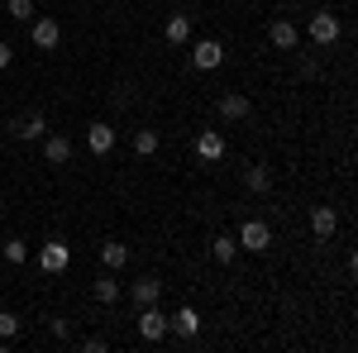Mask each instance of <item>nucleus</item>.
Wrapping results in <instances>:
<instances>
[{
	"label": "nucleus",
	"mask_w": 358,
	"mask_h": 353,
	"mask_svg": "<svg viewBox=\"0 0 358 353\" xmlns=\"http://www.w3.org/2000/svg\"><path fill=\"white\" fill-rule=\"evenodd\" d=\"M310 38H315L320 48H330L334 38H339V15H330V10H315V15H310Z\"/></svg>",
	"instance_id": "obj_5"
},
{
	"label": "nucleus",
	"mask_w": 358,
	"mask_h": 353,
	"mask_svg": "<svg viewBox=\"0 0 358 353\" xmlns=\"http://www.w3.org/2000/svg\"><path fill=\"white\" fill-rule=\"evenodd\" d=\"M20 334V315L15 310H0V339H15Z\"/></svg>",
	"instance_id": "obj_24"
},
{
	"label": "nucleus",
	"mask_w": 358,
	"mask_h": 353,
	"mask_svg": "<svg viewBox=\"0 0 358 353\" xmlns=\"http://www.w3.org/2000/svg\"><path fill=\"white\" fill-rule=\"evenodd\" d=\"M0 253H5V263H24V258H29V244H24V239H10Z\"/></svg>",
	"instance_id": "obj_22"
},
{
	"label": "nucleus",
	"mask_w": 358,
	"mask_h": 353,
	"mask_svg": "<svg viewBox=\"0 0 358 353\" xmlns=\"http://www.w3.org/2000/svg\"><path fill=\"white\" fill-rule=\"evenodd\" d=\"M196 158H201V163H220L224 158V134L220 129H201V134H196Z\"/></svg>",
	"instance_id": "obj_7"
},
{
	"label": "nucleus",
	"mask_w": 358,
	"mask_h": 353,
	"mask_svg": "<svg viewBox=\"0 0 358 353\" xmlns=\"http://www.w3.org/2000/svg\"><path fill=\"white\" fill-rule=\"evenodd\" d=\"M67 263H72V248L62 244V239H48V244L38 248V268L43 272H67Z\"/></svg>",
	"instance_id": "obj_4"
},
{
	"label": "nucleus",
	"mask_w": 358,
	"mask_h": 353,
	"mask_svg": "<svg viewBox=\"0 0 358 353\" xmlns=\"http://www.w3.org/2000/svg\"><path fill=\"white\" fill-rule=\"evenodd\" d=\"M86 148H91L96 158H106V153L115 148V129H110V124H101V120H96V124L86 129Z\"/></svg>",
	"instance_id": "obj_10"
},
{
	"label": "nucleus",
	"mask_w": 358,
	"mask_h": 353,
	"mask_svg": "<svg viewBox=\"0 0 358 353\" xmlns=\"http://www.w3.org/2000/svg\"><path fill=\"white\" fill-rule=\"evenodd\" d=\"M163 38L172 43V48H182V43L192 38V15H167V24H163Z\"/></svg>",
	"instance_id": "obj_12"
},
{
	"label": "nucleus",
	"mask_w": 358,
	"mask_h": 353,
	"mask_svg": "<svg viewBox=\"0 0 358 353\" xmlns=\"http://www.w3.org/2000/svg\"><path fill=\"white\" fill-rule=\"evenodd\" d=\"M248 115H253V101H248L244 91L220 96V120H229V124H234V120H248Z\"/></svg>",
	"instance_id": "obj_8"
},
{
	"label": "nucleus",
	"mask_w": 358,
	"mask_h": 353,
	"mask_svg": "<svg viewBox=\"0 0 358 353\" xmlns=\"http://www.w3.org/2000/svg\"><path fill=\"white\" fill-rule=\"evenodd\" d=\"M268 38H273V48H282V53H292V48L301 43V34H296V24H292V20H277V24L268 29Z\"/></svg>",
	"instance_id": "obj_13"
},
{
	"label": "nucleus",
	"mask_w": 358,
	"mask_h": 353,
	"mask_svg": "<svg viewBox=\"0 0 358 353\" xmlns=\"http://www.w3.org/2000/svg\"><path fill=\"white\" fill-rule=\"evenodd\" d=\"M234 239H239V248H248V253H268V248H273V229H268V219H244Z\"/></svg>",
	"instance_id": "obj_1"
},
{
	"label": "nucleus",
	"mask_w": 358,
	"mask_h": 353,
	"mask_svg": "<svg viewBox=\"0 0 358 353\" xmlns=\"http://www.w3.org/2000/svg\"><path fill=\"white\" fill-rule=\"evenodd\" d=\"M96 301H101V305H115V301H120V282H115V277H101V282H96Z\"/></svg>",
	"instance_id": "obj_21"
},
{
	"label": "nucleus",
	"mask_w": 358,
	"mask_h": 353,
	"mask_svg": "<svg viewBox=\"0 0 358 353\" xmlns=\"http://www.w3.org/2000/svg\"><path fill=\"white\" fill-rule=\"evenodd\" d=\"M34 48H43V53H53L57 43H62V24H57L53 15H43V20H34Z\"/></svg>",
	"instance_id": "obj_6"
},
{
	"label": "nucleus",
	"mask_w": 358,
	"mask_h": 353,
	"mask_svg": "<svg viewBox=\"0 0 358 353\" xmlns=\"http://www.w3.org/2000/svg\"><path fill=\"white\" fill-rule=\"evenodd\" d=\"M158 296H163V282L158 277H138L134 282V305H153Z\"/></svg>",
	"instance_id": "obj_18"
},
{
	"label": "nucleus",
	"mask_w": 358,
	"mask_h": 353,
	"mask_svg": "<svg viewBox=\"0 0 358 353\" xmlns=\"http://www.w3.org/2000/svg\"><path fill=\"white\" fill-rule=\"evenodd\" d=\"M167 329H177L182 339H196V334H201V315H196L192 305H182V310H177V315L167 320Z\"/></svg>",
	"instance_id": "obj_14"
},
{
	"label": "nucleus",
	"mask_w": 358,
	"mask_h": 353,
	"mask_svg": "<svg viewBox=\"0 0 358 353\" xmlns=\"http://www.w3.org/2000/svg\"><path fill=\"white\" fill-rule=\"evenodd\" d=\"M163 334H167V315L158 310V301H153V305H138V339L158 344Z\"/></svg>",
	"instance_id": "obj_2"
},
{
	"label": "nucleus",
	"mask_w": 358,
	"mask_h": 353,
	"mask_svg": "<svg viewBox=\"0 0 358 353\" xmlns=\"http://www.w3.org/2000/svg\"><path fill=\"white\" fill-rule=\"evenodd\" d=\"M244 187L253 191V196H268V191H273V172H268V167H258V163H253V167L244 172Z\"/></svg>",
	"instance_id": "obj_17"
},
{
	"label": "nucleus",
	"mask_w": 358,
	"mask_h": 353,
	"mask_svg": "<svg viewBox=\"0 0 358 353\" xmlns=\"http://www.w3.org/2000/svg\"><path fill=\"white\" fill-rule=\"evenodd\" d=\"M334 229H339V215H334V206H315V210H310V234H315V239H330Z\"/></svg>",
	"instance_id": "obj_11"
},
{
	"label": "nucleus",
	"mask_w": 358,
	"mask_h": 353,
	"mask_svg": "<svg viewBox=\"0 0 358 353\" xmlns=\"http://www.w3.org/2000/svg\"><path fill=\"white\" fill-rule=\"evenodd\" d=\"M101 263H106L110 272H120L124 263H129V248L120 244V239H106V244H101Z\"/></svg>",
	"instance_id": "obj_16"
},
{
	"label": "nucleus",
	"mask_w": 358,
	"mask_h": 353,
	"mask_svg": "<svg viewBox=\"0 0 358 353\" xmlns=\"http://www.w3.org/2000/svg\"><path fill=\"white\" fill-rule=\"evenodd\" d=\"M5 5H10V20H20V24L34 20V0H5Z\"/></svg>",
	"instance_id": "obj_23"
},
{
	"label": "nucleus",
	"mask_w": 358,
	"mask_h": 353,
	"mask_svg": "<svg viewBox=\"0 0 358 353\" xmlns=\"http://www.w3.org/2000/svg\"><path fill=\"white\" fill-rule=\"evenodd\" d=\"M158 148H163L158 129H134V158H153Z\"/></svg>",
	"instance_id": "obj_19"
},
{
	"label": "nucleus",
	"mask_w": 358,
	"mask_h": 353,
	"mask_svg": "<svg viewBox=\"0 0 358 353\" xmlns=\"http://www.w3.org/2000/svg\"><path fill=\"white\" fill-rule=\"evenodd\" d=\"M10 57H15V48H10V43H5V38H0V72H5V67H10Z\"/></svg>",
	"instance_id": "obj_25"
},
{
	"label": "nucleus",
	"mask_w": 358,
	"mask_h": 353,
	"mask_svg": "<svg viewBox=\"0 0 358 353\" xmlns=\"http://www.w3.org/2000/svg\"><path fill=\"white\" fill-rule=\"evenodd\" d=\"M10 134L15 138H43L48 134V120L34 110V115H20V120H10Z\"/></svg>",
	"instance_id": "obj_9"
},
{
	"label": "nucleus",
	"mask_w": 358,
	"mask_h": 353,
	"mask_svg": "<svg viewBox=\"0 0 358 353\" xmlns=\"http://www.w3.org/2000/svg\"><path fill=\"white\" fill-rule=\"evenodd\" d=\"M210 253H215V263H234V253H239V239H234V234H215Z\"/></svg>",
	"instance_id": "obj_20"
},
{
	"label": "nucleus",
	"mask_w": 358,
	"mask_h": 353,
	"mask_svg": "<svg viewBox=\"0 0 358 353\" xmlns=\"http://www.w3.org/2000/svg\"><path fill=\"white\" fill-rule=\"evenodd\" d=\"M220 62H224V43L220 38H201V43L192 48V67L196 72H215Z\"/></svg>",
	"instance_id": "obj_3"
},
{
	"label": "nucleus",
	"mask_w": 358,
	"mask_h": 353,
	"mask_svg": "<svg viewBox=\"0 0 358 353\" xmlns=\"http://www.w3.org/2000/svg\"><path fill=\"white\" fill-rule=\"evenodd\" d=\"M43 158H48V163H67V158H72V138L67 134H43Z\"/></svg>",
	"instance_id": "obj_15"
}]
</instances>
